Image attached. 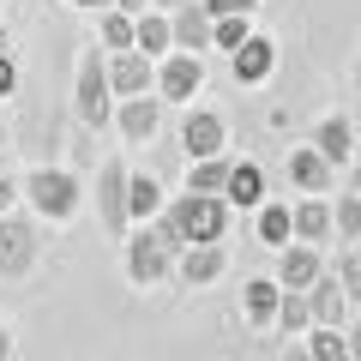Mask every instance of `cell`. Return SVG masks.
Instances as JSON below:
<instances>
[{"label":"cell","instance_id":"obj_41","mask_svg":"<svg viewBox=\"0 0 361 361\" xmlns=\"http://www.w3.org/2000/svg\"><path fill=\"white\" fill-rule=\"evenodd\" d=\"M355 139H361V115H355Z\"/></svg>","mask_w":361,"mask_h":361},{"label":"cell","instance_id":"obj_18","mask_svg":"<svg viewBox=\"0 0 361 361\" xmlns=\"http://www.w3.org/2000/svg\"><path fill=\"white\" fill-rule=\"evenodd\" d=\"M331 235H337V211L325 205L319 193H307V199L295 205V241H313V247H319V241H331Z\"/></svg>","mask_w":361,"mask_h":361},{"label":"cell","instance_id":"obj_43","mask_svg":"<svg viewBox=\"0 0 361 361\" xmlns=\"http://www.w3.org/2000/svg\"><path fill=\"white\" fill-rule=\"evenodd\" d=\"M0 169H6V163H0Z\"/></svg>","mask_w":361,"mask_h":361},{"label":"cell","instance_id":"obj_30","mask_svg":"<svg viewBox=\"0 0 361 361\" xmlns=\"http://www.w3.org/2000/svg\"><path fill=\"white\" fill-rule=\"evenodd\" d=\"M337 283L349 289V301H361V247H343L337 253Z\"/></svg>","mask_w":361,"mask_h":361},{"label":"cell","instance_id":"obj_28","mask_svg":"<svg viewBox=\"0 0 361 361\" xmlns=\"http://www.w3.org/2000/svg\"><path fill=\"white\" fill-rule=\"evenodd\" d=\"M331 211H337V235H343V241H361V193H355V187H349Z\"/></svg>","mask_w":361,"mask_h":361},{"label":"cell","instance_id":"obj_35","mask_svg":"<svg viewBox=\"0 0 361 361\" xmlns=\"http://www.w3.org/2000/svg\"><path fill=\"white\" fill-rule=\"evenodd\" d=\"M349 187L361 193V151H355V163H349Z\"/></svg>","mask_w":361,"mask_h":361},{"label":"cell","instance_id":"obj_32","mask_svg":"<svg viewBox=\"0 0 361 361\" xmlns=\"http://www.w3.org/2000/svg\"><path fill=\"white\" fill-rule=\"evenodd\" d=\"M13 85H18V66H13V54H0V97H13Z\"/></svg>","mask_w":361,"mask_h":361},{"label":"cell","instance_id":"obj_16","mask_svg":"<svg viewBox=\"0 0 361 361\" xmlns=\"http://www.w3.org/2000/svg\"><path fill=\"white\" fill-rule=\"evenodd\" d=\"M307 301H313V325H343L349 319V289L337 283V271H319L313 277Z\"/></svg>","mask_w":361,"mask_h":361},{"label":"cell","instance_id":"obj_12","mask_svg":"<svg viewBox=\"0 0 361 361\" xmlns=\"http://www.w3.org/2000/svg\"><path fill=\"white\" fill-rule=\"evenodd\" d=\"M319 271H325V259H319V247H313V241L277 247V283H283V289H313Z\"/></svg>","mask_w":361,"mask_h":361},{"label":"cell","instance_id":"obj_2","mask_svg":"<svg viewBox=\"0 0 361 361\" xmlns=\"http://www.w3.org/2000/svg\"><path fill=\"white\" fill-rule=\"evenodd\" d=\"M115 78H109V61H103V49L90 42L85 54H78V78H73V109H78V121L85 127H109L115 121Z\"/></svg>","mask_w":361,"mask_h":361},{"label":"cell","instance_id":"obj_37","mask_svg":"<svg viewBox=\"0 0 361 361\" xmlns=\"http://www.w3.org/2000/svg\"><path fill=\"white\" fill-rule=\"evenodd\" d=\"M73 6H90V13H103V6H109V0H73Z\"/></svg>","mask_w":361,"mask_h":361},{"label":"cell","instance_id":"obj_22","mask_svg":"<svg viewBox=\"0 0 361 361\" xmlns=\"http://www.w3.org/2000/svg\"><path fill=\"white\" fill-rule=\"evenodd\" d=\"M139 49L151 54V61H163V54L175 49V18H169L163 6H145L139 13Z\"/></svg>","mask_w":361,"mask_h":361},{"label":"cell","instance_id":"obj_25","mask_svg":"<svg viewBox=\"0 0 361 361\" xmlns=\"http://www.w3.org/2000/svg\"><path fill=\"white\" fill-rule=\"evenodd\" d=\"M229 157H193V169H187V187H193V193H223V187H229Z\"/></svg>","mask_w":361,"mask_h":361},{"label":"cell","instance_id":"obj_20","mask_svg":"<svg viewBox=\"0 0 361 361\" xmlns=\"http://www.w3.org/2000/svg\"><path fill=\"white\" fill-rule=\"evenodd\" d=\"M97 42H103L109 54H115V49H139V13H127V6H103V18H97Z\"/></svg>","mask_w":361,"mask_h":361},{"label":"cell","instance_id":"obj_9","mask_svg":"<svg viewBox=\"0 0 361 361\" xmlns=\"http://www.w3.org/2000/svg\"><path fill=\"white\" fill-rule=\"evenodd\" d=\"M180 145H187V163L193 157H217L229 145V127H223L217 109H193L187 103V121H180Z\"/></svg>","mask_w":361,"mask_h":361},{"label":"cell","instance_id":"obj_38","mask_svg":"<svg viewBox=\"0 0 361 361\" xmlns=\"http://www.w3.org/2000/svg\"><path fill=\"white\" fill-rule=\"evenodd\" d=\"M145 6H163V13H175V6H180V0H145Z\"/></svg>","mask_w":361,"mask_h":361},{"label":"cell","instance_id":"obj_7","mask_svg":"<svg viewBox=\"0 0 361 361\" xmlns=\"http://www.w3.org/2000/svg\"><path fill=\"white\" fill-rule=\"evenodd\" d=\"M42 241H37V223L30 217H13V211H0V277H25L37 265Z\"/></svg>","mask_w":361,"mask_h":361},{"label":"cell","instance_id":"obj_42","mask_svg":"<svg viewBox=\"0 0 361 361\" xmlns=\"http://www.w3.org/2000/svg\"><path fill=\"white\" fill-rule=\"evenodd\" d=\"M0 6H6V0H0Z\"/></svg>","mask_w":361,"mask_h":361},{"label":"cell","instance_id":"obj_13","mask_svg":"<svg viewBox=\"0 0 361 361\" xmlns=\"http://www.w3.org/2000/svg\"><path fill=\"white\" fill-rule=\"evenodd\" d=\"M289 180H295L301 193H325V187L337 180V163L319 151V145H295V151H289Z\"/></svg>","mask_w":361,"mask_h":361},{"label":"cell","instance_id":"obj_24","mask_svg":"<svg viewBox=\"0 0 361 361\" xmlns=\"http://www.w3.org/2000/svg\"><path fill=\"white\" fill-rule=\"evenodd\" d=\"M259 241H265L271 253L295 241V205H259Z\"/></svg>","mask_w":361,"mask_h":361},{"label":"cell","instance_id":"obj_6","mask_svg":"<svg viewBox=\"0 0 361 361\" xmlns=\"http://www.w3.org/2000/svg\"><path fill=\"white\" fill-rule=\"evenodd\" d=\"M127 180H133V169L121 163V157H109V163L97 169V217H103V229H109V235H127V229H133Z\"/></svg>","mask_w":361,"mask_h":361},{"label":"cell","instance_id":"obj_40","mask_svg":"<svg viewBox=\"0 0 361 361\" xmlns=\"http://www.w3.org/2000/svg\"><path fill=\"white\" fill-rule=\"evenodd\" d=\"M0 54H6V30H0Z\"/></svg>","mask_w":361,"mask_h":361},{"label":"cell","instance_id":"obj_34","mask_svg":"<svg viewBox=\"0 0 361 361\" xmlns=\"http://www.w3.org/2000/svg\"><path fill=\"white\" fill-rule=\"evenodd\" d=\"M349 361H361V325L349 331Z\"/></svg>","mask_w":361,"mask_h":361},{"label":"cell","instance_id":"obj_33","mask_svg":"<svg viewBox=\"0 0 361 361\" xmlns=\"http://www.w3.org/2000/svg\"><path fill=\"white\" fill-rule=\"evenodd\" d=\"M211 6V18H223V13H253V0H205Z\"/></svg>","mask_w":361,"mask_h":361},{"label":"cell","instance_id":"obj_31","mask_svg":"<svg viewBox=\"0 0 361 361\" xmlns=\"http://www.w3.org/2000/svg\"><path fill=\"white\" fill-rule=\"evenodd\" d=\"M18 199H25V180H13L6 169H0V211H13Z\"/></svg>","mask_w":361,"mask_h":361},{"label":"cell","instance_id":"obj_36","mask_svg":"<svg viewBox=\"0 0 361 361\" xmlns=\"http://www.w3.org/2000/svg\"><path fill=\"white\" fill-rule=\"evenodd\" d=\"M13 355V331H6V325H0V361Z\"/></svg>","mask_w":361,"mask_h":361},{"label":"cell","instance_id":"obj_39","mask_svg":"<svg viewBox=\"0 0 361 361\" xmlns=\"http://www.w3.org/2000/svg\"><path fill=\"white\" fill-rule=\"evenodd\" d=\"M0 151H6V121H0Z\"/></svg>","mask_w":361,"mask_h":361},{"label":"cell","instance_id":"obj_17","mask_svg":"<svg viewBox=\"0 0 361 361\" xmlns=\"http://www.w3.org/2000/svg\"><path fill=\"white\" fill-rule=\"evenodd\" d=\"M313 145H319V151L325 157H331V163L337 169H343V163H355V121H343V115H325L319 121V127H313Z\"/></svg>","mask_w":361,"mask_h":361},{"label":"cell","instance_id":"obj_8","mask_svg":"<svg viewBox=\"0 0 361 361\" xmlns=\"http://www.w3.org/2000/svg\"><path fill=\"white\" fill-rule=\"evenodd\" d=\"M115 127H121V139H127V145L157 139V127H163V97H157V90L121 97V109H115Z\"/></svg>","mask_w":361,"mask_h":361},{"label":"cell","instance_id":"obj_26","mask_svg":"<svg viewBox=\"0 0 361 361\" xmlns=\"http://www.w3.org/2000/svg\"><path fill=\"white\" fill-rule=\"evenodd\" d=\"M127 211H133V223H151L157 211H163V187H157L151 175H133L127 180Z\"/></svg>","mask_w":361,"mask_h":361},{"label":"cell","instance_id":"obj_29","mask_svg":"<svg viewBox=\"0 0 361 361\" xmlns=\"http://www.w3.org/2000/svg\"><path fill=\"white\" fill-rule=\"evenodd\" d=\"M247 37H253L247 13H223V18H217V49H223V54H235V49L247 42Z\"/></svg>","mask_w":361,"mask_h":361},{"label":"cell","instance_id":"obj_21","mask_svg":"<svg viewBox=\"0 0 361 361\" xmlns=\"http://www.w3.org/2000/svg\"><path fill=\"white\" fill-rule=\"evenodd\" d=\"M223 199H229V205H241V211H259V205H265V169H259V163H235Z\"/></svg>","mask_w":361,"mask_h":361},{"label":"cell","instance_id":"obj_4","mask_svg":"<svg viewBox=\"0 0 361 361\" xmlns=\"http://www.w3.org/2000/svg\"><path fill=\"white\" fill-rule=\"evenodd\" d=\"M169 271H175V247L157 235V223H139V235H127V277L139 289L163 283Z\"/></svg>","mask_w":361,"mask_h":361},{"label":"cell","instance_id":"obj_14","mask_svg":"<svg viewBox=\"0 0 361 361\" xmlns=\"http://www.w3.org/2000/svg\"><path fill=\"white\" fill-rule=\"evenodd\" d=\"M229 66H235V85H265V78L277 73V42L271 37H247L241 49L229 54Z\"/></svg>","mask_w":361,"mask_h":361},{"label":"cell","instance_id":"obj_19","mask_svg":"<svg viewBox=\"0 0 361 361\" xmlns=\"http://www.w3.org/2000/svg\"><path fill=\"white\" fill-rule=\"evenodd\" d=\"M277 301H283V283L277 277H253V283L241 289V307H247V325H277Z\"/></svg>","mask_w":361,"mask_h":361},{"label":"cell","instance_id":"obj_23","mask_svg":"<svg viewBox=\"0 0 361 361\" xmlns=\"http://www.w3.org/2000/svg\"><path fill=\"white\" fill-rule=\"evenodd\" d=\"M277 331H283V337H307V331H313V301H307V289H283V301H277Z\"/></svg>","mask_w":361,"mask_h":361},{"label":"cell","instance_id":"obj_3","mask_svg":"<svg viewBox=\"0 0 361 361\" xmlns=\"http://www.w3.org/2000/svg\"><path fill=\"white\" fill-rule=\"evenodd\" d=\"M25 205L37 211L42 223H66V217H78V205H85V193H78V175H73V169H30V175H25Z\"/></svg>","mask_w":361,"mask_h":361},{"label":"cell","instance_id":"obj_11","mask_svg":"<svg viewBox=\"0 0 361 361\" xmlns=\"http://www.w3.org/2000/svg\"><path fill=\"white\" fill-rule=\"evenodd\" d=\"M109 78H115V97H139V90H157V61L145 49H115L109 61Z\"/></svg>","mask_w":361,"mask_h":361},{"label":"cell","instance_id":"obj_15","mask_svg":"<svg viewBox=\"0 0 361 361\" xmlns=\"http://www.w3.org/2000/svg\"><path fill=\"white\" fill-rule=\"evenodd\" d=\"M180 283H187V289H205V283H217V277H223V247L217 241H187V247H180Z\"/></svg>","mask_w":361,"mask_h":361},{"label":"cell","instance_id":"obj_10","mask_svg":"<svg viewBox=\"0 0 361 361\" xmlns=\"http://www.w3.org/2000/svg\"><path fill=\"white\" fill-rule=\"evenodd\" d=\"M169 18H175V49H193V54L217 49V18H211L205 0H180Z\"/></svg>","mask_w":361,"mask_h":361},{"label":"cell","instance_id":"obj_5","mask_svg":"<svg viewBox=\"0 0 361 361\" xmlns=\"http://www.w3.org/2000/svg\"><path fill=\"white\" fill-rule=\"evenodd\" d=\"M199 90H205V54L169 49L163 61H157V97H163V103H193Z\"/></svg>","mask_w":361,"mask_h":361},{"label":"cell","instance_id":"obj_27","mask_svg":"<svg viewBox=\"0 0 361 361\" xmlns=\"http://www.w3.org/2000/svg\"><path fill=\"white\" fill-rule=\"evenodd\" d=\"M307 355L313 361H349V331L343 325H313L307 331Z\"/></svg>","mask_w":361,"mask_h":361},{"label":"cell","instance_id":"obj_1","mask_svg":"<svg viewBox=\"0 0 361 361\" xmlns=\"http://www.w3.org/2000/svg\"><path fill=\"white\" fill-rule=\"evenodd\" d=\"M151 223H157V235H163L175 253L187 241H223V229H229V199L223 193H193V187H187V193L169 199Z\"/></svg>","mask_w":361,"mask_h":361}]
</instances>
